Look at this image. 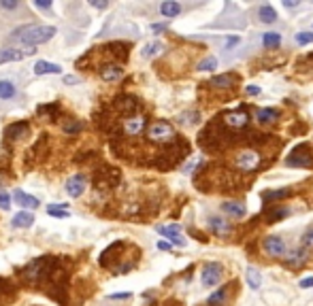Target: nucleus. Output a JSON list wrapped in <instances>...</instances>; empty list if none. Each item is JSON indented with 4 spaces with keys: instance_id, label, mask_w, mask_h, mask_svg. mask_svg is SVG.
<instances>
[{
    "instance_id": "f257e3e1",
    "label": "nucleus",
    "mask_w": 313,
    "mask_h": 306,
    "mask_svg": "<svg viewBox=\"0 0 313 306\" xmlns=\"http://www.w3.org/2000/svg\"><path fill=\"white\" fill-rule=\"evenodd\" d=\"M55 34L53 26H21L15 30V39L24 47H37L41 43H47Z\"/></svg>"
},
{
    "instance_id": "f03ea898",
    "label": "nucleus",
    "mask_w": 313,
    "mask_h": 306,
    "mask_svg": "<svg viewBox=\"0 0 313 306\" xmlns=\"http://www.w3.org/2000/svg\"><path fill=\"white\" fill-rule=\"evenodd\" d=\"M147 138L149 143H156V145H168L173 140H177V134H175V128L168 122H154L147 128Z\"/></svg>"
},
{
    "instance_id": "7ed1b4c3",
    "label": "nucleus",
    "mask_w": 313,
    "mask_h": 306,
    "mask_svg": "<svg viewBox=\"0 0 313 306\" xmlns=\"http://www.w3.org/2000/svg\"><path fill=\"white\" fill-rule=\"evenodd\" d=\"M288 166H294V168H309L313 166V158H311V147L307 143H301L294 147L292 155H288L286 160Z\"/></svg>"
},
{
    "instance_id": "20e7f679",
    "label": "nucleus",
    "mask_w": 313,
    "mask_h": 306,
    "mask_svg": "<svg viewBox=\"0 0 313 306\" xmlns=\"http://www.w3.org/2000/svg\"><path fill=\"white\" fill-rule=\"evenodd\" d=\"M222 276H224V266L217 264V262H209V264L203 268L201 281H203L205 287H213V285H217V283L222 281Z\"/></svg>"
},
{
    "instance_id": "39448f33",
    "label": "nucleus",
    "mask_w": 313,
    "mask_h": 306,
    "mask_svg": "<svg viewBox=\"0 0 313 306\" xmlns=\"http://www.w3.org/2000/svg\"><path fill=\"white\" fill-rule=\"evenodd\" d=\"M145 126H147L145 115H139V113H134V115H130V117H124L122 132L126 134V136H139V134L145 130Z\"/></svg>"
},
{
    "instance_id": "423d86ee",
    "label": "nucleus",
    "mask_w": 313,
    "mask_h": 306,
    "mask_svg": "<svg viewBox=\"0 0 313 306\" xmlns=\"http://www.w3.org/2000/svg\"><path fill=\"white\" fill-rule=\"evenodd\" d=\"M37 53V47H21V49H15V47H9V49H0V64H6V62H19L28 58V55H34Z\"/></svg>"
},
{
    "instance_id": "0eeeda50",
    "label": "nucleus",
    "mask_w": 313,
    "mask_h": 306,
    "mask_svg": "<svg viewBox=\"0 0 313 306\" xmlns=\"http://www.w3.org/2000/svg\"><path fill=\"white\" fill-rule=\"evenodd\" d=\"M258 153L256 151H241L237 155V160H234V164H237V168L239 170H245V173H250V170H254L256 166H258Z\"/></svg>"
},
{
    "instance_id": "6e6552de",
    "label": "nucleus",
    "mask_w": 313,
    "mask_h": 306,
    "mask_svg": "<svg viewBox=\"0 0 313 306\" xmlns=\"http://www.w3.org/2000/svg\"><path fill=\"white\" fill-rule=\"evenodd\" d=\"M207 225H209V232L213 236H219V238H226L232 232V225L222 217H209Z\"/></svg>"
},
{
    "instance_id": "1a4fd4ad",
    "label": "nucleus",
    "mask_w": 313,
    "mask_h": 306,
    "mask_svg": "<svg viewBox=\"0 0 313 306\" xmlns=\"http://www.w3.org/2000/svg\"><path fill=\"white\" fill-rule=\"evenodd\" d=\"M264 251L271 258H283L286 255V243L279 236H268V238H264Z\"/></svg>"
},
{
    "instance_id": "9d476101",
    "label": "nucleus",
    "mask_w": 313,
    "mask_h": 306,
    "mask_svg": "<svg viewBox=\"0 0 313 306\" xmlns=\"http://www.w3.org/2000/svg\"><path fill=\"white\" fill-rule=\"evenodd\" d=\"M85 185H88V181H85L83 175H73L66 181V194L70 198H79L83 191H85Z\"/></svg>"
},
{
    "instance_id": "9b49d317",
    "label": "nucleus",
    "mask_w": 313,
    "mask_h": 306,
    "mask_svg": "<svg viewBox=\"0 0 313 306\" xmlns=\"http://www.w3.org/2000/svg\"><path fill=\"white\" fill-rule=\"evenodd\" d=\"M122 73H124V68L119 66V64H115V62H109V64H103L101 68H98V75H101V79L103 81H117L119 77H122Z\"/></svg>"
},
{
    "instance_id": "f8f14e48",
    "label": "nucleus",
    "mask_w": 313,
    "mask_h": 306,
    "mask_svg": "<svg viewBox=\"0 0 313 306\" xmlns=\"http://www.w3.org/2000/svg\"><path fill=\"white\" fill-rule=\"evenodd\" d=\"M179 230H181V227L177 225V223H173V225H158V232H160V234H164V236H166L173 245H177V247H186V238H181Z\"/></svg>"
},
{
    "instance_id": "ddd939ff",
    "label": "nucleus",
    "mask_w": 313,
    "mask_h": 306,
    "mask_svg": "<svg viewBox=\"0 0 313 306\" xmlns=\"http://www.w3.org/2000/svg\"><path fill=\"white\" fill-rule=\"evenodd\" d=\"M309 251L305 247H301V249H296V251H292L286 258V266L288 268H294V270H298L301 266H305L307 264V260H309V255H307Z\"/></svg>"
},
{
    "instance_id": "4468645a",
    "label": "nucleus",
    "mask_w": 313,
    "mask_h": 306,
    "mask_svg": "<svg viewBox=\"0 0 313 306\" xmlns=\"http://www.w3.org/2000/svg\"><path fill=\"white\" fill-rule=\"evenodd\" d=\"M30 134V124L28 122H19V124H13L9 126L4 130V136L9 138V140H19V138H24Z\"/></svg>"
},
{
    "instance_id": "2eb2a0df",
    "label": "nucleus",
    "mask_w": 313,
    "mask_h": 306,
    "mask_svg": "<svg viewBox=\"0 0 313 306\" xmlns=\"http://www.w3.org/2000/svg\"><path fill=\"white\" fill-rule=\"evenodd\" d=\"M224 124L228 128H234V130H239V128H245L247 126V113L245 111H230L224 115Z\"/></svg>"
},
{
    "instance_id": "dca6fc26",
    "label": "nucleus",
    "mask_w": 313,
    "mask_h": 306,
    "mask_svg": "<svg viewBox=\"0 0 313 306\" xmlns=\"http://www.w3.org/2000/svg\"><path fill=\"white\" fill-rule=\"evenodd\" d=\"M13 200H15L19 206H24V209H39V200H37V198L24 194L21 189L13 191Z\"/></svg>"
},
{
    "instance_id": "f3484780",
    "label": "nucleus",
    "mask_w": 313,
    "mask_h": 306,
    "mask_svg": "<svg viewBox=\"0 0 313 306\" xmlns=\"http://www.w3.org/2000/svg\"><path fill=\"white\" fill-rule=\"evenodd\" d=\"M60 73H62V68L53 62L39 60L37 64H34V75H60Z\"/></svg>"
},
{
    "instance_id": "a211bd4d",
    "label": "nucleus",
    "mask_w": 313,
    "mask_h": 306,
    "mask_svg": "<svg viewBox=\"0 0 313 306\" xmlns=\"http://www.w3.org/2000/svg\"><path fill=\"white\" fill-rule=\"evenodd\" d=\"M222 211L226 213V215H230V217H245V213H247L243 202H224Z\"/></svg>"
},
{
    "instance_id": "6ab92c4d",
    "label": "nucleus",
    "mask_w": 313,
    "mask_h": 306,
    "mask_svg": "<svg viewBox=\"0 0 313 306\" xmlns=\"http://www.w3.org/2000/svg\"><path fill=\"white\" fill-rule=\"evenodd\" d=\"M17 94V87H15V83L13 81H6L2 79L0 81V100H13Z\"/></svg>"
},
{
    "instance_id": "aec40b11",
    "label": "nucleus",
    "mask_w": 313,
    "mask_h": 306,
    "mask_svg": "<svg viewBox=\"0 0 313 306\" xmlns=\"http://www.w3.org/2000/svg\"><path fill=\"white\" fill-rule=\"evenodd\" d=\"M277 117H279V113L275 109H258L256 111V122L258 124H273V122H277Z\"/></svg>"
},
{
    "instance_id": "412c9836",
    "label": "nucleus",
    "mask_w": 313,
    "mask_h": 306,
    "mask_svg": "<svg viewBox=\"0 0 313 306\" xmlns=\"http://www.w3.org/2000/svg\"><path fill=\"white\" fill-rule=\"evenodd\" d=\"M226 296H228V289L219 287L207 298V306H224L226 304Z\"/></svg>"
},
{
    "instance_id": "4be33fe9",
    "label": "nucleus",
    "mask_w": 313,
    "mask_h": 306,
    "mask_svg": "<svg viewBox=\"0 0 313 306\" xmlns=\"http://www.w3.org/2000/svg\"><path fill=\"white\" fill-rule=\"evenodd\" d=\"M160 13L164 17H177L181 13V4L179 2H173V0H166V2L160 4Z\"/></svg>"
},
{
    "instance_id": "5701e85b",
    "label": "nucleus",
    "mask_w": 313,
    "mask_h": 306,
    "mask_svg": "<svg viewBox=\"0 0 313 306\" xmlns=\"http://www.w3.org/2000/svg\"><path fill=\"white\" fill-rule=\"evenodd\" d=\"M258 17H260V21H264V24H273V21L277 19V11L271 4H264V6H260Z\"/></svg>"
},
{
    "instance_id": "b1692460",
    "label": "nucleus",
    "mask_w": 313,
    "mask_h": 306,
    "mask_svg": "<svg viewBox=\"0 0 313 306\" xmlns=\"http://www.w3.org/2000/svg\"><path fill=\"white\" fill-rule=\"evenodd\" d=\"M32 223H34V217L30 213H17L13 217V227H30Z\"/></svg>"
},
{
    "instance_id": "393cba45",
    "label": "nucleus",
    "mask_w": 313,
    "mask_h": 306,
    "mask_svg": "<svg viewBox=\"0 0 313 306\" xmlns=\"http://www.w3.org/2000/svg\"><path fill=\"white\" fill-rule=\"evenodd\" d=\"M245 279H247V285H250L252 289H260V283H262V276L256 268H247L245 272Z\"/></svg>"
},
{
    "instance_id": "a878e982",
    "label": "nucleus",
    "mask_w": 313,
    "mask_h": 306,
    "mask_svg": "<svg viewBox=\"0 0 313 306\" xmlns=\"http://www.w3.org/2000/svg\"><path fill=\"white\" fill-rule=\"evenodd\" d=\"M209 83L213 85V87H230V85L234 83V77L232 75H219V77H213Z\"/></svg>"
},
{
    "instance_id": "bb28decb",
    "label": "nucleus",
    "mask_w": 313,
    "mask_h": 306,
    "mask_svg": "<svg viewBox=\"0 0 313 306\" xmlns=\"http://www.w3.org/2000/svg\"><path fill=\"white\" fill-rule=\"evenodd\" d=\"M279 43H281V37H279L277 32H264V34H262V45L268 47V49H271V47H277Z\"/></svg>"
},
{
    "instance_id": "cd10ccee",
    "label": "nucleus",
    "mask_w": 313,
    "mask_h": 306,
    "mask_svg": "<svg viewBox=\"0 0 313 306\" xmlns=\"http://www.w3.org/2000/svg\"><path fill=\"white\" fill-rule=\"evenodd\" d=\"M160 51H162V43L154 41V43H149V45L143 47V58H154V55H158Z\"/></svg>"
},
{
    "instance_id": "c85d7f7f",
    "label": "nucleus",
    "mask_w": 313,
    "mask_h": 306,
    "mask_svg": "<svg viewBox=\"0 0 313 306\" xmlns=\"http://www.w3.org/2000/svg\"><path fill=\"white\" fill-rule=\"evenodd\" d=\"M47 215L64 219V217H68V211L64 209V204H52V206H47Z\"/></svg>"
},
{
    "instance_id": "c756f323",
    "label": "nucleus",
    "mask_w": 313,
    "mask_h": 306,
    "mask_svg": "<svg viewBox=\"0 0 313 306\" xmlns=\"http://www.w3.org/2000/svg\"><path fill=\"white\" fill-rule=\"evenodd\" d=\"M292 191L290 189H277V191H266V194H262V200H271V198H275V200H281V198H288Z\"/></svg>"
},
{
    "instance_id": "7c9ffc66",
    "label": "nucleus",
    "mask_w": 313,
    "mask_h": 306,
    "mask_svg": "<svg viewBox=\"0 0 313 306\" xmlns=\"http://www.w3.org/2000/svg\"><path fill=\"white\" fill-rule=\"evenodd\" d=\"M215 66H217V60L213 58V55H209V58H205L201 64H198L196 70H201V73H207V70H213Z\"/></svg>"
},
{
    "instance_id": "2f4dec72",
    "label": "nucleus",
    "mask_w": 313,
    "mask_h": 306,
    "mask_svg": "<svg viewBox=\"0 0 313 306\" xmlns=\"http://www.w3.org/2000/svg\"><path fill=\"white\" fill-rule=\"evenodd\" d=\"M288 215V209H279V211H273V213H268L266 215V221L268 223H273V221H277V219H281V217H286Z\"/></svg>"
},
{
    "instance_id": "473e14b6",
    "label": "nucleus",
    "mask_w": 313,
    "mask_h": 306,
    "mask_svg": "<svg viewBox=\"0 0 313 306\" xmlns=\"http://www.w3.org/2000/svg\"><path fill=\"white\" fill-rule=\"evenodd\" d=\"M296 41L298 45H309V43H313V32H298Z\"/></svg>"
},
{
    "instance_id": "72a5a7b5",
    "label": "nucleus",
    "mask_w": 313,
    "mask_h": 306,
    "mask_svg": "<svg viewBox=\"0 0 313 306\" xmlns=\"http://www.w3.org/2000/svg\"><path fill=\"white\" fill-rule=\"evenodd\" d=\"M303 247H305V249H311V247H313V225L303 234Z\"/></svg>"
},
{
    "instance_id": "f704fd0d",
    "label": "nucleus",
    "mask_w": 313,
    "mask_h": 306,
    "mask_svg": "<svg viewBox=\"0 0 313 306\" xmlns=\"http://www.w3.org/2000/svg\"><path fill=\"white\" fill-rule=\"evenodd\" d=\"M0 209L2 211L11 209V198H9V194H4V191H0Z\"/></svg>"
},
{
    "instance_id": "c9c22d12",
    "label": "nucleus",
    "mask_w": 313,
    "mask_h": 306,
    "mask_svg": "<svg viewBox=\"0 0 313 306\" xmlns=\"http://www.w3.org/2000/svg\"><path fill=\"white\" fill-rule=\"evenodd\" d=\"M0 6L6 9V11H13V9H17V6H19V2H17V0H0Z\"/></svg>"
},
{
    "instance_id": "e433bc0d",
    "label": "nucleus",
    "mask_w": 313,
    "mask_h": 306,
    "mask_svg": "<svg viewBox=\"0 0 313 306\" xmlns=\"http://www.w3.org/2000/svg\"><path fill=\"white\" fill-rule=\"evenodd\" d=\"M79 130H81V124L79 122H73V124L64 126V132H68V134H75V132H79Z\"/></svg>"
},
{
    "instance_id": "4c0bfd02",
    "label": "nucleus",
    "mask_w": 313,
    "mask_h": 306,
    "mask_svg": "<svg viewBox=\"0 0 313 306\" xmlns=\"http://www.w3.org/2000/svg\"><path fill=\"white\" fill-rule=\"evenodd\" d=\"M34 4H37L39 9H52V0H37Z\"/></svg>"
},
{
    "instance_id": "58836bf2",
    "label": "nucleus",
    "mask_w": 313,
    "mask_h": 306,
    "mask_svg": "<svg viewBox=\"0 0 313 306\" xmlns=\"http://www.w3.org/2000/svg\"><path fill=\"white\" fill-rule=\"evenodd\" d=\"M301 287H313V276H307V279L301 281Z\"/></svg>"
},
{
    "instance_id": "ea45409f",
    "label": "nucleus",
    "mask_w": 313,
    "mask_h": 306,
    "mask_svg": "<svg viewBox=\"0 0 313 306\" xmlns=\"http://www.w3.org/2000/svg\"><path fill=\"white\" fill-rule=\"evenodd\" d=\"M92 6H96V9H106V2H98V0H92Z\"/></svg>"
},
{
    "instance_id": "a19ab883",
    "label": "nucleus",
    "mask_w": 313,
    "mask_h": 306,
    "mask_svg": "<svg viewBox=\"0 0 313 306\" xmlns=\"http://www.w3.org/2000/svg\"><path fill=\"white\" fill-rule=\"evenodd\" d=\"M247 94L256 96V94H260V89H258V87H254V85H250V87H247Z\"/></svg>"
},
{
    "instance_id": "79ce46f5",
    "label": "nucleus",
    "mask_w": 313,
    "mask_h": 306,
    "mask_svg": "<svg viewBox=\"0 0 313 306\" xmlns=\"http://www.w3.org/2000/svg\"><path fill=\"white\" fill-rule=\"evenodd\" d=\"M158 249H162V251H168L170 245H168V243H164V240H160V243H158Z\"/></svg>"
},
{
    "instance_id": "37998d69",
    "label": "nucleus",
    "mask_w": 313,
    "mask_h": 306,
    "mask_svg": "<svg viewBox=\"0 0 313 306\" xmlns=\"http://www.w3.org/2000/svg\"><path fill=\"white\" fill-rule=\"evenodd\" d=\"M152 28H154V32H162V30H164L166 26H164V24H154Z\"/></svg>"
},
{
    "instance_id": "c03bdc74",
    "label": "nucleus",
    "mask_w": 313,
    "mask_h": 306,
    "mask_svg": "<svg viewBox=\"0 0 313 306\" xmlns=\"http://www.w3.org/2000/svg\"><path fill=\"white\" fill-rule=\"evenodd\" d=\"M237 43H239V39H237V37H232V39L226 41V47H232V45H237Z\"/></svg>"
},
{
    "instance_id": "a18cd8bd",
    "label": "nucleus",
    "mask_w": 313,
    "mask_h": 306,
    "mask_svg": "<svg viewBox=\"0 0 313 306\" xmlns=\"http://www.w3.org/2000/svg\"><path fill=\"white\" fill-rule=\"evenodd\" d=\"M64 83H70V85H73V83H77V79H75V77H64Z\"/></svg>"
},
{
    "instance_id": "49530a36",
    "label": "nucleus",
    "mask_w": 313,
    "mask_h": 306,
    "mask_svg": "<svg viewBox=\"0 0 313 306\" xmlns=\"http://www.w3.org/2000/svg\"><path fill=\"white\" fill-rule=\"evenodd\" d=\"M283 4H286V6H288V9H292V6H296L298 2H296V0H294V2H292V0H286V2H283Z\"/></svg>"
}]
</instances>
